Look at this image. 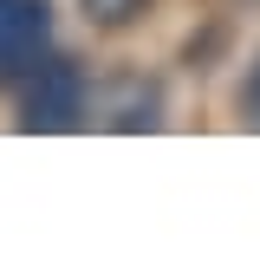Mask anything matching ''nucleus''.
Returning a JSON list of instances; mask_svg holds the SVG:
<instances>
[{
    "label": "nucleus",
    "mask_w": 260,
    "mask_h": 260,
    "mask_svg": "<svg viewBox=\"0 0 260 260\" xmlns=\"http://www.w3.org/2000/svg\"><path fill=\"white\" fill-rule=\"evenodd\" d=\"M85 111H91V78H85L78 59L46 52V59L20 78V130L59 137V130H78V124H85Z\"/></svg>",
    "instance_id": "nucleus-1"
},
{
    "label": "nucleus",
    "mask_w": 260,
    "mask_h": 260,
    "mask_svg": "<svg viewBox=\"0 0 260 260\" xmlns=\"http://www.w3.org/2000/svg\"><path fill=\"white\" fill-rule=\"evenodd\" d=\"M52 46V7L46 0H0V78H26Z\"/></svg>",
    "instance_id": "nucleus-2"
},
{
    "label": "nucleus",
    "mask_w": 260,
    "mask_h": 260,
    "mask_svg": "<svg viewBox=\"0 0 260 260\" xmlns=\"http://www.w3.org/2000/svg\"><path fill=\"white\" fill-rule=\"evenodd\" d=\"M162 124V98L156 85H130V98L111 111V130H156Z\"/></svg>",
    "instance_id": "nucleus-3"
},
{
    "label": "nucleus",
    "mask_w": 260,
    "mask_h": 260,
    "mask_svg": "<svg viewBox=\"0 0 260 260\" xmlns=\"http://www.w3.org/2000/svg\"><path fill=\"white\" fill-rule=\"evenodd\" d=\"M85 7V20H91L98 32H124V26H137L156 0H78Z\"/></svg>",
    "instance_id": "nucleus-4"
},
{
    "label": "nucleus",
    "mask_w": 260,
    "mask_h": 260,
    "mask_svg": "<svg viewBox=\"0 0 260 260\" xmlns=\"http://www.w3.org/2000/svg\"><path fill=\"white\" fill-rule=\"evenodd\" d=\"M241 117L247 130H260V52L247 59V78H241Z\"/></svg>",
    "instance_id": "nucleus-5"
}]
</instances>
